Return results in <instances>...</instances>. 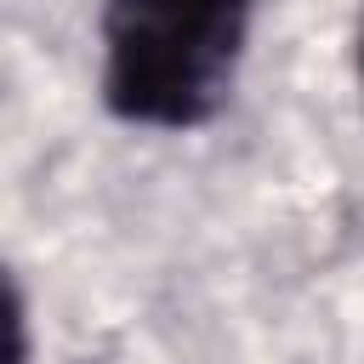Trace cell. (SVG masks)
<instances>
[{"mask_svg":"<svg viewBox=\"0 0 364 364\" xmlns=\"http://www.w3.org/2000/svg\"><path fill=\"white\" fill-rule=\"evenodd\" d=\"M250 0H102L108 108L136 125H199L233 85Z\"/></svg>","mask_w":364,"mask_h":364,"instance_id":"cell-1","label":"cell"}]
</instances>
